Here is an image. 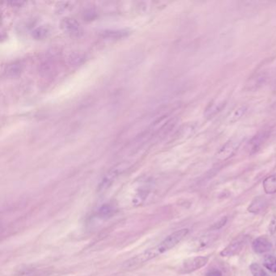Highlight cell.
I'll return each mask as SVG.
<instances>
[{"label":"cell","mask_w":276,"mask_h":276,"mask_svg":"<svg viewBox=\"0 0 276 276\" xmlns=\"http://www.w3.org/2000/svg\"><path fill=\"white\" fill-rule=\"evenodd\" d=\"M225 105V101H215L210 103L208 106L205 110V116L207 118H212L217 115Z\"/></svg>","instance_id":"30bf717a"},{"label":"cell","mask_w":276,"mask_h":276,"mask_svg":"<svg viewBox=\"0 0 276 276\" xmlns=\"http://www.w3.org/2000/svg\"><path fill=\"white\" fill-rule=\"evenodd\" d=\"M252 248L255 253L262 255L272 250V243L267 237H258L253 241Z\"/></svg>","instance_id":"8992f818"},{"label":"cell","mask_w":276,"mask_h":276,"mask_svg":"<svg viewBox=\"0 0 276 276\" xmlns=\"http://www.w3.org/2000/svg\"><path fill=\"white\" fill-rule=\"evenodd\" d=\"M250 270L253 276H269L267 272L257 263H252L250 266Z\"/></svg>","instance_id":"2e32d148"},{"label":"cell","mask_w":276,"mask_h":276,"mask_svg":"<svg viewBox=\"0 0 276 276\" xmlns=\"http://www.w3.org/2000/svg\"><path fill=\"white\" fill-rule=\"evenodd\" d=\"M244 238H238L237 240H234L231 244H229L225 249L222 250L220 255L222 257H231L240 252L241 248L244 245Z\"/></svg>","instance_id":"52a82bcc"},{"label":"cell","mask_w":276,"mask_h":276,"mask_svg":"<svg viewBox=\"0 0 276 276\" xmlns=\"http://www.w3.org/2000/svg\"><path fill=\"white\" fill-rule=\"evenodd\" d=\"M209 257L204 256H197V257H189L184 260L179 268V272L181 274H189L191 272H196L197 270L204 267L207 264Z\"/></svg>","instance_id":"7a4b0ae2"},{"label":"cell","mask_w":276,"mask_h":276,"mask_svg":"<svg viewBox=\"0 0 276 276\" xmlns=\"http://www.w3.org/2000/svg\"><path fill=\"white\" fill-rule=\"evenodd\" d=\"M267 77L264 73H259L255 75V77H252V79H249V83H247V87L249 89H255L264 83L265 79Z\"/></svg>","instance_id":"4fadbf2b"},{"label":"cell","mask_w":276,"mask_h":276,"mask_svg":"<svg viewBox=\"0 0 276 276\" xmlns=\"http://www.w3.org/2000/svg\"><path fill=\"white\" fill-rule=\"evenodd\" d=\"M240 144V141L237 138H232L231 140L228 141L223 147H222L216 155V158L219 161L226 160L232 158L235 154Z\"/></svg>","instance_id":"3957f363"},{"label":"cell","mask_w":276,"mask_h":276,"mask_svg":"<svg viewBox=\"0 0 276 276\" xmlns=\"http://www.w3.org/2000/svg\"><path fill=\"white\" fill-rule=\"evenodd\" d=\"M188 233L189 229H180L178 231L174 232L155 247L148 249L140 255L132 257L128 262H126L125 267L127 268L138 267L139 265L148 262L159 255L169 251V250L175 247L181 240H183Z\"/></svg>","instance_id":"6da1fadb"},{"label":"cell","mask_w":276,"mask_h":276,"mask_svg":"<svg viewBox=\"0 0 276 276\" xmlns=\"http://www.w3.org/2000/svg\"><path fill=\"white\" fill-rule=\"evenodd\" d=\"M61 28L65 32L72 35H78L80 33V25L78 21L72 18H64L62 20Z\"/></svg>","instance_id":"ba28073f"},{"label":"cell","mask_w":276,"mask_h":276,"mask_svg":"<svg viewBox=\"0 0 276 276\" xmlns=\"http://www.w3.org/2000/svg\"><path fill=\"white\" fill-rule=\"evenodd\" d=\"M264 204V201L262 199H255L254 202L251 203L250 207H249V212H259L260 210L262 209V206Z\"/></svg>","instance_id":"d6986e66"},{"label":"cell","mask_w":276,"mask_h":276,"mask_svg":"<svg viewBox=\"0 0 276 276\" xmlns=\"http://www.w3.org/2000/svg\"><path fill=\"white\" fill-rule=\"evenodd\" d=\"M263 266L272 273H276V257L272 255H267L263 260Z\"/></svg>","instance_id":"9a60e30c"},{"label":"cell","mask_w":276,"mask_h":276,"mask_svg":"<svg viewBox=\"0 0 276 276\" xmlns=\"http://www.w3.org/2000/svg\"><path fill=\"white\" fill-rule=\"evenodd\" d=\"M129 31L126 30H110L104 32L103 37L107 39H120L128 36Z\"/></svg>","instance_id":"5bb4252c"},{"label":"cell","mask_w":276,"mask_h":276,"mask_svg":"<svg viewBox=\"0 0 276 276\" xmlns=\"http://www.w3.org/2000/svg\"><path fill=\"white\" fill-rule=\"evenodd\" d=\"M206 276H222V273L218 270H213L208 272Z\"/></svg>","instance_id":"7402d4cb"},{"label":"cell","mask_w":276,"mask_h":276,"mask_svg":"<svg viewBox=\"0 0 276 276\" xmlns=\"http://www.w3.org/2000/svg\"><path fill=\"white\" fill-rule=\"evenodd\" d=\"M48 34H49V31L45 27H39V28H36L34 31L32 32L33 37H34V39H38V40L45 39V37L47 36Z\"/></svg>","instance_id":"e0dca14e"},{"label":"cell","mask_w":276,"mask_h":276,"mask_svg":"<svg viewBox=\"0 0 276 276\" xmlns=\"http://www.w3.org/2000/svg\"><path fill=\"white\" fill-rule=\"evenodd\" d=\"M21 70V67L19 63H13V64L10 65L7 67L6 69V75L9 76V77H15L17 74H19V72Z\"/></svg>","instance_id":"ac0fdd59"},{"label":"cell","mask_w":276,"mask_h":276,"mask_svg":"<svg viewBox=\"0 0 276 276\" xmlns=\"http://www.w3.org/2000/svg\"><path fill=\"white\" fill-rule=\"evenodd\" d=\"M114 212H115V208L113 206L105 205L99 210V215L101 217H108V216H111Z\"/></svg>","instance_id":"ffe728a7"},{"label":"cell","mask_w":276,"mask_h":276,"mask_svg":"<svg viewBox=\"0 0 276 276\" xmlns=\"http://www.w3.org/2000/svg\"><path fill=\"white\" fill-rule=\"evenodd\" d=\"M246 110H247V107L245 105H239L236 109H234L231 114L229 115L228 121L229 123H234L239 121L243 117V115H245Z\"/></svg>","instance_id":"7c38bea8"},{"label":"cell","mask_w":276,"mask_h":276,"mask_svg":"<svg viewBox=\"0 0 276 276\" xmlns=\"http://www.w3.org/2000/svg\"><path fill=\"white\" fill-rule=\"evenodd\" d=\"M217 236L216 235H206V236H202L201 237L197 238L195 243V249L196 251L198 250H202L206 249L207 246L212 245V242H214Z\"/></svg>","instance_id":"9c48e42d"},{"label":"cell","mask_w":276,"mask_h":276,"mask_svg":"<svg viewBox=\"0 0 276 276\" xmlns=\"http://www.w3.org/2000/svg\"><path fill=\"white\" fill-rule=\"evenodd\" d=\"M265 192L269 195L276 193V174L267 177L262 183Z\"/></svg>","instance_id":"8fae6325"},{"label":"cell","mask_w":276,"mask_h":276,"mask_svg":"<svg viewBox=\"0 0 276 276\" xmlns=\"http://www.w3.org/2000/svg\"><path fill=\"white\" fill-rule=\"evenodd\" d=\"M268 137H269V133L267 131H263V132L257 134V136H255L248 143L247 149L249 153L250 154L257 153Z\"/></svg>","instance_id":"5b68a950"},{"label":"cell","mask_w":276,"mask_h":276,"mask_svg":"<svg viewBox=\"0 0 276 276\" xmlns=\"http://www.w3.org/2000/svg\"><path fill=\"white\" fill-rule=\"evenodd\" d=\"M121 172V168L120 166L115 167L114 169H111L103 177L102 180L99 184V191H104L106 189L109 188L115 181V179L117 178L119 174Z\"/></svg>","instance_id":"277c9868"},{"label":"cell","mask_w":276,"mask_h":276,"mask_svg":"<svg viewBox=\"0 0 276 276\" xmlns=\"http://www.w3.org/2000/svg\"><path fill=\"white\" fill-rule=\"evenodd\" d=\"M226 221H227V218L226 217H224V218H223V219H220V220H219V222H218V224H217V225L215 226V229H220L221 227L224 226V224H225V223H226Z\"/></svg>","instance_id":"44dd1931"}]
</instances>
